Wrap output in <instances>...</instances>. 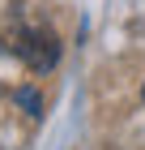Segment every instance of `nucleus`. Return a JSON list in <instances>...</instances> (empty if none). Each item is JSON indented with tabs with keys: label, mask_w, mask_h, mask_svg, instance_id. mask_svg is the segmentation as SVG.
Returning <instances> with one entry per match:
<instances>
[{
	"label": "nucleus",
	"mask_w": 145,
	"mask_h": 150,
	"mask_svg": "<svg viewBox=\"0 0 145 150\" xmlns=\"http://www.w3.org/2000/svg\"><path fill=\"white\" fill-rule=\"evenodd\" d=\"M13 56L34 73H51L60 64V39L47 26H26V30L13 35Z\"/></svg>",
	"instance_id": "f257e3e1"
},
{
	"label": "nucleus",
	"mask_w": 145,
	"mask_h": 150,
	"mask_svg": "<svg viewBox=\"0 0 145 150\" xmlns=\"http://www.w3.org/2000/svg\"><path fill=\"white\" fill-rule=\"evenodd\" d=\"M13 99H17L30 116H43V99H39V90H34V86H17V90H13Z\"/></svg>",
	"instance_id": "f03ea898"
},
{
	"label": "nucleus",
	"mask_w": 145,
	"mask_h": 150,
	"mask_svg": "<svg viewBox=\"0 0 145 150\" xmlns=\"http://www.w3.org/2000/svg\"><path fill=\"white\" fill-rule=\"evenodd\" d=\"M141 94H145V90H141Z\"/></svg>",
	"instance_id": "7ed1b4c3"
}]
</instances>
